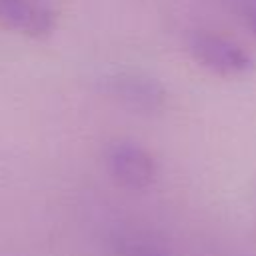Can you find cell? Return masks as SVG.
<instances>
[{
	"label": "cell",
	"mask_w": 256,
	"mask_h": 256,
	"mask_svg": "<svg viewBox=\"0 0 256 256\" xmlns=\"http://www.w3.org/2000/svg\"><path fill=\"white\" fill-rule=\"evenodd\" d=\"M114 254L116 256H170L162 248H158V246H154L146 240H138V238H120V240H116Z\"/></svg>",
	"instance_id": "5"
},
{
	"label": "cell",
	"mask_w": 256,
	"mask_h": 256,
	"mask_svg": "<svg viewBox=\"0 0 256 256\" xmlns=\"http://www.w3.org/2000/svg\"><path fill=\"white\" fill-rule=\"evenodd\" d=\"M188 54L208 72L222 78H238L252 70V56L234 40L210 32V30H192L186 36Z\"/></svg>",
	"instance_id": "1"
},
{
	"label": "cell",
	"mask_w": 256,
	"mask_h": 256,
	"mask_svg": "<svg viewBox=\"0 0 256 256\" xmlns=\"http://www.w3.org/2000/svg\"><path fill=\"white\" fill-rule=\"evenodd\" d=\"M234 6L242 14L250 32L256 36V0H234Z\"/></svg>",
	"instance_id": "6"
},
{
	"label": "cell",
	"mask_w": 256,
	"mask_h": 256,
	"mask_svg": "<svg viewBox=\"0 0 256 256\" xmlns=\"http://www.w3.org/2000/svg\"><path fill=\"white\" fill-rule=\"evenodd\" d=\"M100 90L138 114H160L168 102V92L162 82L138 70L106 72L100 78Z\"/></svg>",
	"instance_id": "2"
},
{
	"label": "cell",
	"mask_w": 256,
	"mask_h": 256,
	"mask_svg": "<svg viewBox=\"0 0 256 256\" xmlns=\"http://www.w3.org/2000/svg\"><path fill=\"white\" fill-rule=\"evenodd\" d=\"M104 164L116 184L128 190H144L158 176L156 158L134 140H114L106 146Z\"/></svg>",
	"instance_id": "3"
},
{
	"label": "cell",
	"mask_w": 256,
	"mask_h": 256,
	"mask_svg": "<svg viewBox=\"0 0 256 256\" xmlns=\"http://www.w3.org/2000/svg\"><path fill=\"white\" fill-rule=\"evenodd\" d=\"M0 28L28 38H46L56 28V12L46 0H0Z\"/></svg>",
	"instance_id": "4"
}]
</instances>
